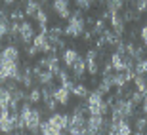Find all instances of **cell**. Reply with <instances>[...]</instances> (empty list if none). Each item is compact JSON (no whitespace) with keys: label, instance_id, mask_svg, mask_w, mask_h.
Returning a JSON list of instances; mask_svg holds the SVG:
<instances>
[{"label":"cell","instance_id":"obj_1","mask_svg":"<svg viewBox=\"0 0 147 135\" xmlns=\"http://www.w3.org/2000/svg\"><path fill=\"white\" fill-rule=\"evenodd\" d=\"M84 33H86V17H76L71 13L69 23H67V27H65V36L78 38Z\"/></svg>","mask_w":147,"mask_h":135},{"label":"cell","instance_id":"obj_2","mask_svg":"<svg viewBox=\"0 0 147 135\" xmlns=\"http://www.w3.org/2000/svg\"><path fill=\"white\" fill-rule=\"evenodd\" d=\"M40 114H42V110L40 108H31V112L25 116V130L29 131L31 135H40Z\"/></svg>","mask_w":147,"mask_h":135},{"label":"cell","instance_id":"obj_3","mask_svg":"<svg viewBox=\"0 0 147 135\" xmlns=\"http://www.w3.org/2000/svg\"><path fill=\"white\" fill-rule=\"evenodd\" d=\"M19 36H21L23 46H31L33 44V38L36 36L34 34V27L29 21H21L19 23Z\"/></svg>","mask_w":147,"mask_h":135},{"label":"cell","instance_id":"obj_4","mask_svg":"<svg viewBox=\"0 0 147 135\" xmlns=\"http://www.w3.org/2000/svg\"><path fill=\"white\" fill-rule=\"evenodd\" d=\"M13 130H16V124L11 120V112H10V108H6L4 112L0 114V133L10 135L13 133Z\"/></svg>","mask_w":147,"mask_h":135},{"label":"cell","instance_id":"obj_5","mask_svg":"<svg viewBox=\"0 0 147 135\" xmlns=\"http://www.w3.org/2000/svg\"><path fill=\"white\" fill-rule=\"evenodd\" d=\"M71 74H73V82L75 80H78V82L84 80V74H86V61H84V57L78 55V59L71 65Z\"/></svg>","mask_w":147,"mask_h":135},{"label":"cell","instance_id":"obj_6","mask_svg":"<svg viewBox=\"0 0 147 135\" xmlns=\"http://www.w3.org/2000/svg\"><path fill=\"white\" fill-rule=\"evenodd\" d=\"M109 23H111V27H113V33L115 34H119V36L124 34L126 23H124V19H122V15H120V11H113V13H111Z\"/></svg>","mask_w":147,"mask_h":135},{"label":"cell","instance_id":"obj_7","mask_svg":"<svg viewBox=\"0 0 147 135\" xmlns=\"http://www.w3.org/2000/svg\"><path fill=\"white\" fill-rule=\"evenodd\" d=\"M50 122L57 128V130L61 131H67L69 130V114H63V112H52V116H50Z\"/></svg>","mask_w":147,"mask_h":135},{"label":"cell","instance_id":"obj_8","mask_svg":"<svg viewBox=\"0 0 147 135\" xmlns=\"http://www.w3.org/2000/svg\"><path fill=\"white\" fill-rule=\"evenodd\" d=\"M52 8L61 19H69L71 10H69V0H52Z\"/></svg>","mask_w":147,"mask_h":135},{"label":"cell","instance_id":"obj_9","mask_svg":"<svg viewBox=\"0 0 147 135\" xmlns=\"http://www.w3.org/2000/svg\"><path fill=\"white\" fill-rule=\"evenodd\" d=\"M0 59L10 61V63H19V48L17 46H6L2 51H0Z\"/></svg>","mask_w":147,"mask_h":135},{"label":"cell","instance_id":"obj_10","mask_svg":"<svg viewBox=\"0 0 147 135\" xmlns=\"http://www.w3.org/2000/svg\"><path fill=\"white\" fill-rule=\"evenodd\" d=\"M54 97H55V101H57V105L67 107V105H69V99H71V92L63 86H57L55 92H54Z\"/></svg>","mask_w":147,"mask_h":135},{"label":"cell","instance_id":"obj_11","mask_svg":"<svg viewBox=\"0 0 147 135\" xmlns=\"http://www.w3.org/2000/svg\"><path fill=\"white\" fill-rule=\"evenodd\" d=\"M40 8H42V4H40L38 0H27V2H25V6H23V11H25V15H27V17L34 19Z\"/></svg>","mask_w":147,"mask_h":135},{"label":"cell","instance_id":"obj_12","mask_svg":"<svg viewBox=\"0 0 147 135\" xmlns=\"http://www.w3.org/2000/svg\"><path fill=\"white\" fill-rule=\"evenodd\" d=\"M111 130H113L117 135H132V126H130V122H128V120H120L119 124L113 126Z\"/></svg>","mask_w":147,"mask_h":135},{"label":"cell","instance_id":"obj_13","mask_svg":"<svg viewBox=\"0 0 147 135\" xmlns=\"http://www.w3.org/2000/svg\"><path fill=\"white\" fill-rule=\"evenodd\" d=\"M61 59H63V63H65V65L71 69V65L75 63L76 59H78V51H76V49H73V48H67V49H63Z\"/></svg>","mask_w":147,"mask_h":135},{"label":"cell","instance_id":"obj_14","mask_svg":"<svg viewBox=\"0 0 147 135\" xmlns=\"http://www.w3.org/2000/svg\"><path fill=\"white\" fill-rule=\"evenodd\" d=\"M86 103H88V107H99V105L103 103V95H101V93H99L98 90H94V92L88 93Z\"/></svg>","mask_w":147,"mask_h":135},{"label":"cell","instance_id":"obj_15","mask_svg":"<svg viewBox=\"0 0 147 135\" xmlns=\"http://www.w3.org/2000/svg\"><path fill=\"white\" fill-rule=\"evenodd\" d=\"M27 101L31 103V105H38V103L42 101V92H40V88H31L27 93Z\"/></svg>","mask_w":147,"mask_h":135},{"label":"cell","instance_id":"obj_16","mask_svg":"<svg viewBox=\"0 0 147 135\" xmlns=\"http://www.w3.org/2000/svg\"><path fill=\"white\" fill-rule=\"evenodd\" d=\"M88 88H86V84H75V86L71 88V95H75V97H78V99H86L88 97Z\"/></svg>","mask_w":147,"mask_h":135},{"label":"cell","instance_id":"obj_17","mask_svg":"<svg viewBox=\"0 0 147 135\" xmlns=\"http://www.w3.org/2000/svg\"><path fill=\"white\" fill-rule=\"evenodd\" d=\"M105 31H107V21H103V19H96L94 27L90 29V33H92L94 36H101Z\"/></svg>","mask_w":147,"mask_h":135},{"label":"cell","instance_id":"obj_18","mask_svg":"<svg viewBox=\"0 0 147 135\" xmlns=\"http://www.w3.org/2000/svg\"><path fill=\"white\" fill-rule=\"evenodd\" d=\"M109 61H111V65H113V70H115V72H120V70H124V59H122V55L113 53Z\"/></svg>","mask_w":147,"mask_h":135},{"label":"cell","instance_id":"obj_19","mask_svg":"<svg viewBox=\"0 0 147 135\" xmlns=\"http://www.w3.org/2000/svg\"><path fill=\"white\" fill-rule=\"evenodd\" d=\"M105 8L109 11H122L124 10V0H105Z\"/></svg>","mask_w":147,"mask_h":135},{"label":"cell","instance_id":"obj_20","mask_svg":"<svg viewBox=\"0 0 147 135\" xmlns=\"http://www.w3.org/2000/svg\"><path fill=\"white\" fill-rule=\"evenodd\" d=\"M103 36H105V40H107V46H117V44L122 40L119 34H115V33H113V29H107V31L103 33Z\"/></svg>","mask_w":147,"mask_h":135},{"label":"cell","instance_id":"obj_21","mask_svg":"<svg viewBox=\"0 0 147 135\" xmlns=\"http://www.w3.org/2000/svg\"><path fill=\"white\" fill-rule=\"evenodd\" d=\"M10 103H11V92L2 86V88H0V105H4V107L8 108V107H10Z\"/></svg>","mask_w":147,"mask_h":135},{"label":"cell","instance_id":"obj_22","mask_svg":"<svg viewBox=\"0 0 147 135\" xmlns=\"http://www.w3.org/2000/svg\"><path fill=\"white\" fill-rule=\"evenodd\" d=\"M10 21H16V23L25 21V11H23L21 8H13V10L10 11Z\"/></svg>","mask_w":147,"mask_h":135},{"label":"cell","instance_id":"obj_23","mask_svg":"<svg viewBox=\"0 0 147 135\" xmlns=\"http://www.w3.org/2000/svg\"><path fill=\"white\" fill-rule=\"evenodd\" d=\"M25 99H27V93H25V90H21V88H16V90L11 92V101L23 103Z\"/></svg>","mask_w":147,"mask_h":135},{"label":"cell","instance_id":"obj_24","mask_svg":"<svg viewBox=\"0 0 147 135\" xmlns=\"http://www.w3.org/2000/svg\"><path fill=\"white\" fill-rule=\"evenodd\" d=\"M134 70H136V74H147V59H145V57L140 59V61H136Z\"/></svg>","mask_w":147,"mask_h":135},{"label":"cell","instance_id":"obj_25","mask_svg":"<svg viewBox=\"0 0 147 135\" xmlns=\"http://www.w3.org/2000/svg\"><path fill=\"white\" fill-rule=\"evenodd\" d=\"M132 8L136 10V13H143L147 11V0H132Z\"/></svg>","mask_w":147,"mask_h":135},{"label":"cell","instance_id":"obj_26","mask_svg":"<svg viewBox=\"0 0 147 135\" xmlns=\"http://www.w3.org/2000/svg\"><path fill=\"white\" fill-rule=\"evenodd\" d=\"M86 72L90 76H96L99 72V63L98 61H92V63H86Z\"/></svg>","mask_w":147,"mask_h":135},{"label":"cell","instance_id":"obj_27","mask_svg":"<svg viewBox=\"0 0 147 135\" xmlns=\"http://www.w3.org/2000/svg\"><path fill=\"white\" fill-rule=\"evenodd\" d=\"M145 128H147V116H140V118H136V131L145 133Z\"/></svg>","mask_w":147,"mask_h":135},{"label":"cell","instance_id":"obj_28","mask_svg":"<svg viewBox=\"0 0 147 135\" xmlns=\"http://www.w3.org/2000/svg\"><path fill=\"white\" fill-rule=\"evenodd\" d=\"M128 99H130V101L138 107V105H142V101H143V93H142V92H138V90H134V92H132V95H130Z\"/></svg>","mask_w":147,"mask_h":135},{"label":"cell","instance_id":"obj_29","mask_svg":"<svg viewBox=\"0 0 147 135\" xmlns=\"http://www.w3.org/2000/svg\"><path fill=\"white\" fill-rule=\"evenodd\" d=\"M98 57H99L98 49H88L86 55H84V61H86V63H92V61H98Z\"/></svg>","mask_w":147,"mask_h":135},{"label":"cell","instance_id":"obj_30","mask_svg":"<svg viewBox=\"0 0 147 135\" xmlns=\"http://www.w3.org/2000/svg\"><path fill=\"white\" fill-rule=\"evenodd\" d=\"M55 78H57V82H59V84H65V82L71 80V78H69V72H67L65 69H59V72L55 74Z\"/></svg>","mask_w":147,"mask_h":135},{"label":"cell","instance_id":"obj_31","mask_svg":"<svg viewBox=\"0 0 147 135\" xmlns=\"http://www.w3.org/2000/svg\"><path fill=\"white\" fill-rule=\"evenodd\" d=\"M143 55H145V46H136V49H134V61H140L143 59Z\"/></svg>","mask_w":147,"mask_h":135},{"label":"cell","instance_id":"obj_32","mask_svg":"<svg viewBox=\"0 0 147 135\" xmlns=\"http://www.w3.org/2000/svg\"><path fill=\"white\" fill-rule=\"evenodd\" d=\"M48 34H54V36H63V34H65V29H61L59 25H54L52 29H48Z\"/></svg>","mask_w":147,"mask_h":135},{"label":"cell","instance_id":"obj_33","mask_svg":"<svg viewBox=\"0 0 147 135\" xmlns=\"http://www.w3.org/2000/svg\"><path fill=\"white\" fill-rule=\"evenodd\" d=\"M23 48H25V53H27V57H29V59H33L34 55L38 53V49L34 48L33 44H31V46H23Z\"/></svg>","mask_w":147,"mask_h":135},{"label":"cell","instance_id":"obj_34","mask_svg":"<svg viewBox=\"0 0 147 135\" xmlns=\"http://www.w3.org/2000/svg\"><path fill=\"white\" fill-rule=\"evenodd\" d=\"M96 46H98V51H99L101 48H105V46H107V40H105V36H103V34L96 38Z\"/></svg>","mask_w":147,"mask_h":135},{"label":"cell","instance_id":"obj_35","mask_svg":"<svg viewBox=\"0 0 147 135\" xmlns=\"http://www.w3.org/2000/svg\"><path fill=\"white\" fill-rule=\"evenodd\" d=\"M82 40H84V42H86V44H92L94 40H96V36H94V34L90 33V31H86V33L82 34Z\"/></svg>","mask_w":147,"mask_h":135},{"label":"cell","instance_id":"obj_36","mask_svg":"<svg viewBox=\"0 0 147 135\" xmlns=\"http://www.w3.org/2000/svg\"><path fill=\"white\" fill-rule=\"evenodd\" d=\"M140 34H142V42H143V46L147 48V25L142 29V31H140Z\"/></svg>","mask_w":147,"mask_h":135},{"label":"cell","instance_id":"obj_37","mask_svg":"<svg viewBox=\"0 0 147 135\" xmlns=\"http://www.w3.org/2000/svg\"><path fill=\"white\" fill-rule=\"evenodd\" d=\"M142 108H143V116H147V95H143V101H142Z\"/></svg>","mask_w":147,"mask_h":135},{"label":"cell","instance_id":"obj_38","mask_svg":"<svg viewBox=\"0 0 147 135\" xmlns=\"http://www.w3.org/2000/svg\"><path fill=\"white\" fill-rule=\"evenodd\" d=\"M94 23H96V19H94V17H86V25H90V29L94 27Z\"/></svg>","mask_w":147,"mask_h":135},{"label":"cell","instance_id":"obj_39","mask_svg":"<svg viewBox=\"0 0 147 135\" xmlns=\"http://www.w3.org/2000/svg\"><path fill=\"white\" fill-rule=\"evenodd\" d=\"M13 2H17V0H2V4H4V6H11Z\"/></svg>","mask_w":147,"mask_h":135},{"label":"cell","instance_id":"obj_40","mask_svg":"<svg viewBox=\"0 0 147 135\" xmlns=\"http://www.w3.org/2000/svg\"><path fill=\"white\" fill-rule=\"evenodd\" d=\"M69 135H82V131H69Z\"/></svg>","mask_w":147,"mask_h":135},{"label":"cell","instance_id":"obj_41","mask_svg":"<svg viewBox=\"0 0 147 135\" xmlns=\"http://www.w3.org/2000/svg\"><path fill=\"white\" fill-rule=\"evenodd\" d=\"M4 110H6V107H4V105H0V114L4 112Z\"/></svg>","mask_w":147,"mask_h":135},{"label":"cell","instance_id":"obj_42","mask_svg":"<svg viewBox=\"0 0 147 135\" xmlns=\"http://www.w3.org/2000/svg\"><path fill=\"white\" fill-rule=\"evenodd\" d=\"M10 135H21V133H19V131H13V133H10Z\"/></svg>","mask_w":147,"mask_h":135},{"label":"cell","instance_id":"obj_43","mask_svg":"<svg viewBox=\"0 0 147 135\" xmlns=\"http://www.w3.org/2000/svg\"><path fill=\"white\" fill-rule=\"evenodd\" d=\"M38 2H40V4H46V2H48V0H38Z\"/></svg>","mask_w":147,"mask_h":135},{"label":"cell","instance_id":"obj_44","mask_svg":"<svg viewBox=\"0 0 147 135\" xmlns=\"http://www.w3.org/2000/svg\"><path fill=\"white\" fill-rule=\"evenodd\" d=\"M0 51H2V40H0Z\"/></svg>","mask_w":147,"mask_h":135},{"label":"cell","instance_id":"obj_45","mask_svg":"<svg viewBox=\"0 0 147 135\" xmlns=\"http://www.w3.org/2000/svg\"><path fill=\"white\" fill-rule=\"evenodd\" d=\"M145 133H147V128H145Z\"/></svg>","mask_w":147,"mask_h":135},{"label":"cell","instance_id":"obj_46","mask_svg":"<svg viewBox=\"0 0 147 135\" xmlns=\"http://www.w3.org/2000/svg\"><path fill=\"white\" fill-rule=\"evenodd\" d=\"M130 2H132V0H130Z\"/></svg>","mask_w":147,"mask_h":135}]
</instances>
